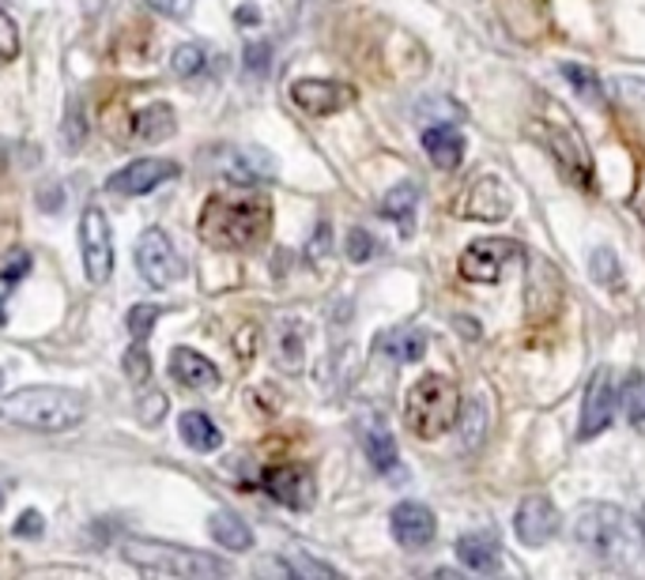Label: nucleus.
Returning <instances> with one entry per match:
<instances>
[{"label": "nucleus", "mask_w": 645, "mask_h": 580, "mask_svg": "<svg viewBox=\"0 0 645 580\" xmlns=\"http://www.w3.org/2000/svg\"><path fill=\"white\" fill-rule=\"evenodd\" d=\"M457 215H464V218H487V223H495V218H506L510 215L506 189H502L495 177H480V182L472 185V193L461 196Z\"/></svg>", "instance_id": "6ab92c4d"}, {"label": "nucleus", "mask_w": 645, "mask_h": 580, "mask_svg": "<svg viewBox=\"0 0 645 580\" xmlns=\"http://www.w3.org/2000/svg\"><path fill=\"white\" fill-rule=\"evenodd\" d=\"M196 231L212 250H226V253H242L261 245L272 231V207L269 200H226V196H212L201 212V223Z\"/></svg>", "instance_id": "f257e3e1"}, {"label": "nucleus", "mask_w": 645, "mask_h": 580, "mask_svg": "<svg viewBox=\"0 0 645 580\" xmlns=\"http://www.w3.org/2000/svg\"><path fill=\"white\" fill-rule=\"evenodd\" d=\"M204 166L231 185H261L276 177V159L261 147L220 144V147H212V155H204Z\"/></svg>", "instance_id": "423d86ee"}, {"label": "nucleus", "mask_w": 645, "mask_h": 580, "mask_svg": "<svg viewBox=\"0 0 645 580\" xmlns=\"http://www.w3.org/2000/svg\"><path fill=\"white\" fill-rule=\"evenodd\" d=\"M148 8H155V12H163L170 19H182L189 16V8H193V0H144Z\"/></svg>", "instance_id": "ea45409f"}, {"label": "nucleus", "mask_w": 645, "mask_h": 580, "mask_svg": "<svg viewBox=\"0 0 645 580\" xmlns=\"http://www.w3.org/2000/svg\"><path fill=\"white\" fill-rule=\"evenodd\" d=\"M623 88H627V94H634L638 102H645V80H623Z\"/></svg>", "instance_id": "37998d69"}, {"label": "nucleus", "mask_w": 645, "mask_h": 580, "mask_svg": "<svg viewBox=\"0 0 645 580\" xmlns=\"http://www.w3.org/2000/svg\"><path fill=\"white\" fill-rule=\"evenodd\" d=\"M623 407L634 426V434H645V374H631L623 385Z\"/></svg>", "instance_id": "c85d7f7f"}, {"label": "nucleus", "mask_w": 645, "mask_h": 580, "mask_svg": "<svg viewBox=\"0 0 645 580\" xmlns=\"http://www.w3.org/2000/svg\"><path fill=\"white\" fill-rule=\"evenodd\" d=\"M517 253H521L517 242H510V237H480V242H472L468 250L461 253V275L472 283H498L502 268H506Z\"/></svg>", "instance_id": "9b49d317"}, {"label": "nucleus", "mask_w": 645, "mask_h": 580, "mask_svg": "<svg viewBox=\"0 0 645 580\" xmlns=\"http://www.w3.org/2000/svg\"><path fill=\"white\" fill-rule=\"evenodd\" d=\"M269 69H272V45H269V42H253V45H245V72L264 75Z\"/></svg>", "instance_id": "4c0bfd02"}, {"label": "nucleus", "mask_w": 645, "mask_h": 580, "mask_svg": "<svg viewBox=\"0 0 645 580\" xmlns=\"http://www.w3.org/2000/svg\"><path fill=\"white\" fill-rule=\"evenodd\" d=\"M0 385H4V374H0Z\"/></svg>", "instance_id": "49530a36"}, {"label": "nucleus", "mask_w": 645, "mask_h": 580, "mask_svg": "<svg viewBox=\"0 0 645 580\" xmlns=\"http://www.w3.org/2000/svg\"><path fill=\"white\" fill-rule=\"evenodd\" d=\"M615 418V381H612V369H596L585 385V399H582V423H577V437L582 441H593L612 426Z\"/></svg>", "instance_id": "ddd939ff"}, {"label": "nucleus", "mask_w": 645, "mask_h": 580, "mask_svg": "<svg viewBox=\"0 0 645 580\" xmlns=\"http://www.w3.org/2000/svg\"><path fill=\"white\" fill-rule=\"evenodd\" d=\"M423 151L439 170H457L464 159V140L453 125H434L423 132Z\"/></svg>", "instance_id": "5701e85b"}, {"label": "nucleus", "mask_w": 645, "mask_h": 580, "mask_svg": "<svg viewBox=\"0 0 645 580\" xmlns=\"http://www.w3.org/2000/svg\"><path fill=\"white\" fill-rule=\"evenodd\" d=\"M344 250H347V261H355V264H366L370 256L377 253V242L370 237L363 226H355L347 237H344Z\"/></svg>", "instance_id": "c9c22d12"}, {"label": "nucleus", "mask_w": 645, "mask_h": 580, "mask_svg": "<svg viewBox=\"0 0 645 580\" xmlns=\"http://www.w3.org/2000/svg\"><path fill=\"white\" fill-rule=\"evenodd\" d=\"M355 99L344 83H332V80H295L291 83V102L310 113V118H329V113L344 110L347 102Z\"/></svg>", "instance_id": "2eb2a0df"}, {"label": "nucleus", "mask_w": 645, "mask_h": 580, "mask_svg": "<svg viewBox=\"0 0 645 580\" xmlns=\"http://www.w3.org/2000/svg\"><path fill=\"white\" fill-rule=\"evenodd\" d=\"M0 418L38 434H64L88 418V399L75 388H53V385H34L19 388V393L0 399Z\"/></svg>", "instance_id": "f03ea898"}, {"label": "nucleus", "mask_w": 645, "mask_h": 580, "mask_svg": "<svg viewBox=\"0 0 645 580\" xmlns=\"http://www.w3.org/2000/svg\"><path fill=\"white\" fill-rule=\"evenodd\" d=\"M404 423L423 441L450 434L461 423V388L442 374L420 377L404 396Z\"/></svg>", "instance_id": "20e7f679"}, {"label": "nucleus", "mask_w": 645, "mask_h": 580, "mask_svg": "<svg viewBox=\"0 0 645 580\" xmlns=\"http://www.w3.org/2000/svg\"><path fill=\"white\" fill-rule=\"evenodd\" d=\"M178 174H182V170H178L174 159L148 155V159H137V163L121 166L118 174L107 182V189L110 193H118V196H148V193H155L159 185L174 182Z\"/></svg>", "instance_id": "f8f14e48"}, {"label": "nucleus", "mask_w": 645, "mask_h": 580, "mask_svg": "<svg viewBox=\"0 0 645 580\" xmlns=\"http://www.w3.org/2000/svg\"><path fill=\"white\" fill-rule=\"evenodd\" d=\"M374 350L389 363H420L426 355V336L420 328H389L374 339Z\"/></svg>", "instance_id": "412c9836"}, {"label": "nucleus", "mask_w": 645, "mask_h": 580, "mask_svg": "<svg viewBox=\"0 0 645 580\" xmlns=\"http://www.w3.org/2000/svg\"><path fill=\"white\" fill-rule=\"evenodd\" d=\"M170 377L182 388H193V393H215L223 381L220 366L208 363L204 355H196L189 347H174V355H170Z\"/></svg>", "instance_id": "f3484780"}, {"label": "nucleus", "mask_w": 645, "mask_h": 580, "mask_svg": "<svg viewBox=\"0 0 645 580\" xmlns=\"http://www.w3.org/2000/svg\"><path fill=\"white\" fill-rule=\"evenodd\" d=\"M631 207H634V215L645 218V170L638 174V189H634V196H631Z\"/></svg>", "instance_id": "a19ab883"}, {"label": "nucleus", "mask_w": 645, "mask_h": 580, "mask_svg": "<svg viewBox=\"0 0 645 580\" xmlns=\"http://www.w3.org/2000/svg\"><path fill=\"white\" fill-rule=\"evenodd\" d=\"M0 509H4V490H0Z\"/></svg>", "instance_id": "a18cd8bd"}, {"label": "nucleus", "mask_w": 645, "mask_h": 580, "mask_svg": "<svg viewBox=\"0 0 645 580\" xmlns=\"http://www.w3.org/2000/svg\"><path fill=\"white\" fill-rule=\"evenodd\" d=\"M514 531L525 547H544L558 531V509L544 498V493H533V498H525L517 506Z\"/></svg>", "instance_id": "dca6fc26"}, {"label": "nucleus", "mask_w": 645, "mask_h": 580, "mask_svg": "<svg viewBox=\"0 0 645 580\" xmlns=\"http://www.w3.org/2000/svg\"><path fill=\"white\" fill-rule=\"evenodd\" d=\"M137 268H140V279H144L148 287H155V291L174 287V283L185 275L182 256H178V250L170 245V237L159 231V226H151V231L140 234V242H137Z\"/></svg>", "instance_id": "6e6552de"}, {"label": "nucleus", "mask_w": 645, "mask_h": 580, "mask_svg": "<svg viewBox=\"0 0 645 580\" xmlns=\"http://www.w3.org/2000/svg\"><path fill=\"white\" fill-rule=\"evenodd\" d=\"M302 332L295 320H280L276 332H272V358H276V366L283 374H299L302 369Z\"/></svg>", "instance_id": "bb28decb"}, {"label": "nucleus", "mask_w": 645, "mask_h": 580, "mask_svg": "<svg viewBox=\"0 0 645 580\" xmlns=\"http://www.w3.org/2000/svg\"><path fill=\"white\" fill-rule=\"evenodd\" d=\"M27 272H31V256L23 250H16L12 256L4 261V272H0V328L8 325V294L19 287V279H27Z\"/></svg>", "instance_id": "cd10ccee"}, {"label": "nucleus", "mask_w": 645, "mask_h": 580, "mask_svg": "<svg viewBox=\"0 0 645 580\" xmlns=\"http://www.w3.org/2000/svg\"><path fill=\"white\" fill-rule=\"evenodd\" d=\"M19 57V27L16 19L0 8V61H16Z\"/></svg>", "instance_id": "e433bc0d"}, {"label": "nucleus", "mask_w": 645, "mask_h": 580, "mask_svg": "<svg viewBox=\"0 0 645 580\" xmlns=\"http://www.w3.org/2000/svg\"><path fill=\"white\" fill-rule=\"evenodd\" d=\"M457 558L464 562V569H472V573H480V577L502 573V550L491 536H461Z\"/></svg>", "instance_id": "4be33fe9"}, {"label": "nucleus", "mask_w": 645, "mask_h": 580, "mask_svg": "<svg viewBox=\"0 0 645 580\" xmlns=\"http://www.w3.org/2000/svg\"><path fill=\"white\" fill-rule=\"evenodd\" d=\"M234 19H239V23H261V12L253 4H242L239 12H234Z\"/></svg>", "instance_id": "79ce46f5"}, {"label": "nucleus", "mask_w": 645, "mask_h": 580, "mask_svg": "<svg viewBox=\"0 0 645 580\" xmlns=\"http://www.w3.org/2000/svg\"><path fill=\"white\" fill-rule=\"evenodd\" d=\"M121 558L148 577H182V580H220L231 573V566L204 550H189L155 539H129L121 543Z\"/></svg>", "instance_id": "7ed1b4c3"}, {"label": "nucleus", "mask_w": 645, "mask_h": 580, "mask_svg": "<svg viewBox=\"0 0 645 580\" xmlns=\"http://www.w3.org/2000/svg\"><path fill=\"white\" fill-rule=\"evenodd\" d=\"M121 366H125V377H129L132 385H148L151 381V355H148L144 339H132V347L125 350Z\"/></svg>", "instance_id": "2f4dec72"}, {"label": "nucleus", "mask_w": 645, "mask_h": 580, "mask_svg": "<svg viewBox=\"0 0 645 580\" xmlns=\"http://www.w3.org/2000/svg\"><path fill=\"white\" fill-rule=\"evenodd\" d=\"M159 317H163V309H159V306H132V309H129V317H125L129 336H132V339H144V344H148V336L155 332Z\"/></svg>", "instance_id": "f704fd0d"}, {"label": "nucleus", "mask_w": 645, "mask_h": 580, "mask_svg": "<svg viewBox=\"0 0 645 580\" xmlns=\"http://www.w3.org/2000/svg\"><path fill=\"white\" fill-rule=\"evenodd\" d=\"M528 136H536L540 144H544L547 155L555 159L558 170H563L566 177H571L574 185L589 189L593 185V163H589V151L577 140V132L571 129H555V125H533L528 129Z\"/></svg>", "instance_id": "1a4fd4ad"}, {"label": "nucleus", "mask_w": 645, "mask_h": 580, "mask_svg": "<svg viewBox=\"0 0 645 580\" xmlns=\"http://www.w3.org/2000/svg\"><path fill=\"white\" fill-rule=\"evenodd\" d=\"M283 566L288 577H325V580H336L340 569H332L329 562H314V558H302V554H288V558H276Z\"/></svg>", "instance_id": "473e14b6"}, {"label": "nucleus", "mask_w": 645, "mask_h": 580, "mask_svg": "<svg viewBox=\"0 0 645 580\" xmlns=\"http://www.w3.org/2000/svg\"><path fill=\"white\" fill-rule=\"evenodd\" d=\"M80 253H83V275H88L91 287H102V283L113 275V234H110V218L102 207L88 204L80 215Z\"/></svg>", "instance_id": "0eeeda50"}, {"label": "nucleus", "mask_w": 645, "mask_h": 580, "mask_svg": "<svg viewBox=\"0 0 645 580\" xmlns=\"http://www.w3.org/2000/svg\"><path fill=\"white\" fill-rule=\"evenodd\" d=\"M261 487L269 490L272 501H280V506L295 512H310L318 501V482L310 475V468H302V464H276V468L261 475Z\"/></svg>", "instance_id": "9d476101"}, {"label": "nucleus", "mask_w": 645, "mask_h": 580, "mask_svg": "<svg viewBox=\"0 0 645 580\" xmlns=\"http://www.w3.org/2000/svg\"><path fill=\"white\" fill-rule=\"evenodd\" d=\"M577 543L589 547L593 554L601 558H631L634 547H638V536H634V525L623 509L612 506H589L577 517Z\"/></svg>", "instance_id": "39448f33"}, {"label": "nucleus", "mask_w": 645, "mask_h": 580, "mask_svg": "<svg viewBox=\"0 0 645 580\" xmlns=\"http://www.w3.org/2000/svg\"><path fill=\"white\" fill-rule=\"evenodd\" d=\"M359 434H363V449H366V460L374 464V471H382V475L401 471V452H396V441H393V434H389L382 415H366Z\"/></svg>", "instance_id": "a211bd4d"}, {"label": "nucleus", "mask_w": 645, "mask_h": 580, "mask_svg": "<svg viewBox=\"0 0 645 580\" xmlns=\"http://www.w3.org/2000/svg\"><path fill=\"white\" fill-rule=\"evenodd\" d=\"M204 64H208V53H204V45H196V42L178 45L174 57H170V69L182 75V80H193V75H201Z\"/></svg>", "instance_id": "7c9ffc66"}, {"label": "nucleus", "mask_w": 645, "mask_h": 580, "mask_svg": "<svg viewBox=\"0 0 645 580\" xmlns=\"http://www.w3.org/2000/svg\"><path fill=\"white\" fill-rule=\"evenodd\" d=\"M589 268H593V279L608 291H623V272H619V261H615L612 250H596L589 256Z\"/></svg>", "instance_id": "c756f323"}, {"label": "nucleus", "mask_w": 645, "mask_h": 580, "mask_svg": "<svg viewBox=\"0 0 645 580\" xmlns=\"http://www.w3.org/2000/svg\"><path fill=\"white\" fill-rule=\"evenodd\" d=\"M178 434L193 452H215L223 445V430L212 423L204 411H185L178 415Z\"/></svg>", "instance_id": "393cba45"}, {"label": "nucleus", "mask_w": 645, "mask_h": 580, "mask_svg": "<svg viewBox=\"0 0 645 580\" xmlns=\"http://www.w3.org/2000/svg\"><path fill=\"white\" fill-rule=\"evenodd\" d=\"M208 531H212V539L226 550H239V554H245V550L253 547V531L245 520H239L234 512L226 509H215L212 517H208Z\"/></svg>", "instance_id": "a878e982"}, {"label": "nucleus", "mask_w": 645, "mask_h": 580, "mask_svg": "<svg viewBox=\"0 0 645 580\" xmlns=\"http://www.w3.org/2000/svg\"><path fill=\"white\" fill-rule=\"evenodd\" d=\"M415 207H420V185L415 182L393 185L382 200V215L393 218L404 237H412V231H415Z\"/></svg>", "instance_id": "b1692460"}, {"label": "nucleus", "mask_w": 645, "mask_h": 580, "mask_svg": "<svg viewBox=\"0 0 645 580\" xmlns=\"http://www.w3.org/2000/svg\"><path fill=\"white\" fill-rule=\"evenodd\" d=\"M638 525H642V536H645V506H642V520H638Z\"/></svg>", "instance_id": "c03bdc74"}, {"label": "nucleus", "mask_w": 645, "mask_h": 580, "mask_svg": "<svg viewBox=\"0 0 645 580\" xmlns=\"http://www.w3.org/2000/svg\"><path fill=\"white\" fill-rule=\"evenodd\" d=\"M389 528H393V539L404 550H423L434 543V531H439V520L434 512L420 506V501H401L389 517Z\"/></svg>", "instance_id": "4468645a"}, {"label": "nucleus", "mask_w": 645, "mask_h": 580, "mask_svg": "<svg viewBox=\"0 0 645 580\" xmlns=\"http://www.w3.org/2000/svg\"><path fill=\"white\" fill-rule=\"evenodd\" d=\"M563 75H566V80L574 83V88H577V94H582V99L596 102V106H601V102H604V88H601V80H596V72L582 69V64H563Z\"/></svg>", "instance_id": "72a5a7b5"}, {"label": "nucleus", "mask_w": 645, "mask_h": 580, "mask_svg": "<svg viewBox=\"0 0 645 580\" xmlns=\"http://www.w3.org/2000/svg\"><path fill=\"white\" fill-rule=\"evenodd\" d=\"M178 129V118L167 102H151V106L137 110L129 118V140L132 144H159V140H170Z\"/></svg>", "instance_id": "aec40b11"}, {"label": "nucleus", "mask_w": 645, "mask_h": 580, "mask_svg": "<svg viewBox=\"0 0 645 580\" xmlns=\"http://www.w3.org/2000/svg\"><path fill=\"white\" fill-rule=\"evenodd\" d=\"M16 539H42V531H46V520H42V512L38 509H27L23 517L16 520Z\"/></svg>", "instance_id": "58836bf2"}]
</instances>
